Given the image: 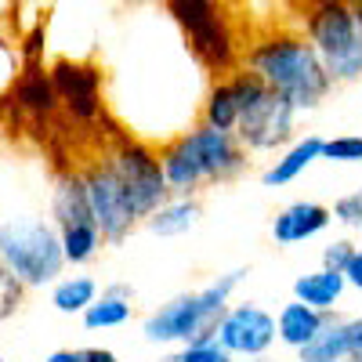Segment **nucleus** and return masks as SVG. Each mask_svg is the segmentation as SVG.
<instances>
[{"instance_id":"f257e3e1","label":"nucleus","mask_w":362,"mask_h":362,"mask_svg":"<svg viewBox=\"0 0 362 362\" xmlns=\"http://www.w3.org/2000/svg\"><path fill=\"white\" fill-rule=\"evenodd\" d=\"M243 73H250L272 95H279L297 116L315 112L334 90L315 47L297 29H279L250 44L243 54Z\"/></svg>"},{"instance_id":"f03ea898","label":"nucleus","mask_w":362,"mask_h":362,"mask_svg":"<svg viewBox=\"0 0 362 362\" xmlns=\"http://www.w3.org/2000/svg\"><path fill=\"white\" fill-rule=\"evenodd\" d=\"M160 170L167 181V192L177 199H196L206 185H225L247 170V153L235 141V134L214 131L206 124H196L181 131L174 141L160 148Z\"/></svg>"},{"instance_id":"7ed1b4c3","label":"nucleus","mask_w":362,"mask_h":362,"mask_svg":"<svg viewBox=\"0 0 362 362\" xmlns=\"http://www.w3.org/2000/svg\"><path fill=\"white\" fill-rule=\"evenodd\" d=\"M243 276H250V268H232L214 276L199 290H185L174 293L170 300H163L160 308H153L141 319V337L145 344L156 348H185V344H206L214 341V326L225 315L228 300L235 293V286L243 283Z\"/></svg>"},{"instance_id":"20e7f679","label":"nucleus","mask_w":362,"mask_h":362,"mask_svg":"<svg viewBox=\"0 0 362 362\" xmlns=\"http://www.w3.org/2000/svg\"><path fill=\"white\" fill-rule=\"evenodd\" d=\"M0 268L25 290L54 286L66 276V257L51 218L44 214H0Z\"/></svg>"},{"instance_id":"39448f33","label":"nucleus","mask_w":362,"mask_h":362,"mask_svg":"<svg viewBox=\"0 0 362 362\" xmlns=\"http://www.w3.org/2000/svg\"><path fill=\"white\" fill-rule=\"evenodd\" d=\"M300 33L315 47L334 87L362 80V4H348V0L312 4Z\"/></svg>"},{"instance_id":"423d86ee","label":"nucleus","mask_w":362,"mask_h":362,"mask_svg":"<svg viewBox=\"0 0 362 362\" xmlns=\"http://www.w3.org/2000/svg\"><path fill=\"white\" fill-rule=\"evenodd\" d=\"M47 218L58 232V243H62V257L73 268H83L98 257L102 250V235L90 214V203L83 192L80 170H66L54 177L51 185V203H47Z\"/></svg>"},{"instance_id":"0eeeda50","label":"nucleus","mask_w":362,"mask_h":362,"mask_svg":"<svg viewBox=\"0 0 362 362\" xmlns=\"http://www.w3.org/2000/svg\"><path fill=\"white\" fill-rule=\"evenodd\" d=\"M105 167L119 181V189H124V196H127V203L134 210V218L141 225H145V218H153L156 210L170 199L163 170H160V156H156V148L148 141L119 138L112 145V153L105 156Z\"/></svg>"},{"instance_id":"6e6552de","label":"nucleus","mask_w":362,"mask_h":362,"mask_svg":"<svg viewBox=\"0 0 362 362\" xmlns=\"http://www.w3.org/2000/svg\"><path fill=\"white\" fill-rule=\"evenodd\" d=\"M167 15L181 25L185 44L203 69L225 73L235 66V37L221 8L203 0H181V4H167Z\"/></svg>"},{"instance_id":"1a4fd4ad","label":"nucleus","mask_w":362,"mask_h":362,"mask_svg":"<svg viewBox=\"0 0 362 362\" xmlns=\"http://www.w3.org/2000/svg\"><path fill=\"white\" fill-rule=\"evenodd\" d=\"M232 134L243 145L247 156L279 153V148H286L297 134V112L279 95H272L268 87H257V95L243 105V112H239Z\"/></svg>"},{"instance_id":"9d476101","label":"nucleus","mask_w":362,"mask_h":362,"mask_svg":"<svg viewBox=\"0 0 362 362\" xmlns=\"http://www.w3.org/2000/svg\"><path fill=\"white\" fill-rule=\"evenodd\" d=\"M80 181H83V192H87V203H90V214H95L102 243H109V247L127 243V235L141 221L134 218V210H131L124 189H119V181L112 177V170L105 167V160L80 170Z\"/></svg>"},{"instance_id":"9b49d317","label":"nucleus","mask_w":362,"mask_h":362,"mask_svg":"<svg viewBox=\"0 0 362 362\" xmlns=\"http://www.w3.org/2000/svg\"><path fill=\"white\" fill-rule=\"evenodd\" d=\"M214 341L232 358H264V351L276 344V315L254 300L228 305L214 326Z\"/></svg>"},{"instance_id":"f8f14e48","label":"nucleus","mask_w":362,"mask_h":362,"mask_svg":"<svg viewBox=\"0 0 362 362\" xmlns=\"http://www.w3.org/2000/svg\"><path fill=\"white\" fill-rule=\"evenodd\" d=\"M257 87L261 83L250 73H232V76H221L218 83H210V90L203 95V105H199L203 124L214 127V131L232 134L239 112H243V105L257 95Z\"/></svg>"},{"instance_id":"ddd939ff","label":"nucleus","mask_w":362,"mask_h":362,"mask_svg":"<svg viewBox=\"0 0 362 362\" xmlns=\"http://www.w3.org/2000/svg\"><path fill=\"white\" fill-rule=\"evenodd\" d=\"M51 87H54L58 102H66L83 119H90L102 109V73H95L90 66H80V62L62 58V62L54 66V73H51Z\"/></svg>"},{"instance_id":"4468645a","label":"nucleus","mask_w":362,"mask_h":362,"mask_svg":"<svg viewBox=\"0 0 362 362\" xmlns=\"http://www.w3.org/2000/svg\"><path fill=\"white\" fill-rule=\"evenodd\" d=\"M329 225H334L329 206H322L315 199H293L272 218V239L279 247H297V243H308V239L322 235Z\"/></svg>"},{"instance_id":"2eb2a0df","label":"nucleus","mask_w":362,"mask_h":362,"mask_svg":"<svg viewBox=\"0 0 362 362\" xmlns=\"http://www.w3.org/2000/svg\"><path fill=\"white\" fill-rule=\"evenodd\" d=\"M362 351V319H337L329 315L322 334L297 351V362H344Z\"/></svg>"},{"instance_id":"dca6fc26","label":"nucleus","mask_w":362,"mask_h":362,"mask_svg":"<svg viewBox=\"0 0 362 362\" xmlns=\"http://www.w3.org/2000/svg\"><path fill=\"white\" fill-rule=\"evenodd\" d=\"M322 160V138L319 134H305V138H293L279 160H272L264 170H261V185L264 189H283L290 181H297L308 167H315Z\"/></svg>"},{"instance_id":"f3484780","label":"nucleus","mask_w":362,"mask_h":362,"mask_svg":"<svg viewBox=\"0 0 362 362\" xmlns=\"http://www.w3.org/2000/svg\"><path fill=\"white\" fill-rule=\"evenodd\" d=\"M344 290H348V283H344L341 272H326V268L305 272V276L293 279V300L319 312V315H337Z\"/></svg>"},{"instance_id":"a211bd4d","label":"nucleus","mask_w":362,"mask_h":362,"mask_svg":"<svg viewBox=\"0 0 362 362\" xmlns=\"http://www.w3.org/2000/svg\"><path fill=\"white\" fill-rule=\"evenodd\" d=\"M134 319V290L127 283H116V286H105L98 293V300L90 305L80 322L87 334H102V329H119Z\"/></svg>"},{"instance_id":"6ab92c4d","label":"nucleus","mask_w":362,"mask_h":362,"mask_svg":"<svg viewBox=\"0 0 362 362\" xmlns=\"http://www.w3.org/2000/svg\"><path fill=\"white\" fill-rule=\"evenodd\" d=\"M326 322H329V315H319L305 305H297V300H286V305L276 312V341L290 351H300L322 334Z\"/></svg>"},{"instance_id":"aec40b11","label":"nucleus","mask_w":362,"mask_h":362,"mask_svg":"<svg viewBox=\"0 0 362 362\" xmlns=\"http://www.w3.org/2000/svg\"><path fill=\"white\" fill-rule=\"evenodd\" d=\"M199 221H203L199 199H177V196H170L153 218H145V228L153 235L174 239V235H189L192 228H199Z\"/></svg>"},{"instance_id":"412c9836","label":"nucleus","mask_w":362,"mask_h":362,"mask_svg":"<svg viewBox=\"0 0 362 362\" xmlns=\"http://www.w3.org/2000/svg\"><path fill=\"white\" fill-rule=\"evenodd\" d=\"M98 279L87 276V272H76V276H62L51 286V305L62 315H83L90 305L98 300Z\"/></svg>"},{"instance_id":"4be33fe9","label":"nucleus","mask_w":362,"mask_h":362,"mask_svg":"<svg viewBox=\"0 0 362 362\" xmlns=\"http://www.w3.org/2000/svg\"><path fill=\"white\" fill-rule=\"evenodd\" d=\"M15 102H18L22 109H29V112H37V116H51L54 105H58V95H54V87H51V76L29 69V73L15 83Z\"/></svg>"},{"instance_id":"5701e85b","label":"nucleus","mask_w":362,"mask_h":362,"mask_svg":"<svg viewBox=\"0 0 362 362\" xmlns=\"http://www.w3.org/2000/svg\"><path fill=\"white\" fill-rule=\"evenodd\" d=\"M322 160L326 163H362V134L322 138Z\"/></svg>"},{"instance_id":"b1692460","label":"nucleus","mask_w":362,"mask_h":362,"mask_svg":"<svg viewBox=\"0 0 362 362\" xmlns=\"http://www.w3.org/2000/svg\"><path fill=\"white\" fill-rule=\"evenodd\" d=\"M329 218H334L341 228H348V232H358V235H362V185H358L355 192L341 196L334 206H329Z\"/></svg>"},{"instance_id":"393cba45","label":"nucleus","mask_w":362,"mask_h":362,"mask_svg":"<svg viewBox=\"0 0 362 362\" xmlns=\"http://www.w3.org/2000/svg\"><path fill=\"white\" fill-rule=\"evenodd\" d=\"M160 362H232V355H225L218 341H206V344H185V348L163 355Z\"/></svg>"},{"instance_id":"a878e982","label":"nucleus","mask_w":362,"mask_h":362,"mask_svg":"<svg viewBox=\"0 0 362 362\" xmlns=\"http://www.w3.org/2000/svg\"><path fill=\"white\" fill-rule=\"evenodd\" d=\"M22 297H25V286H22L15 276H8L4 268H0V322L11 319V315L22 308Z\"/></svg>"},{"instance_id":"bb28decb","label":"nucleus","mask_w":362,"mask_h":362,"mask_svg":"<svg viewBox=\"0 0 362 362\" xmlns=\"http://www.w3.org/2000/svg\"><path fill=\"white\" fill-rule=\"evenodd\" d=\"M355 247H358V243H351V239H334V243H326V247H322V257H319V261H322L319 268H326V272H341V276H344V268H348Z\"/></svg>"},{"instance_id":"cd10ccee","label":"nucleus","mask_w":362,"mask_h":362,"mask_svg":"<svg viewBox=\"0 0 362 362\" xmlns=\"http://www.w3.org/2000/svg\"><path fill=\"white\" fill-rule=\"evenodd\" d=\"M18 47H11V40L0 33V95H4V90L18 80Z\"/></svg>"},{"instance_id":"c85d7f7f","label":"nucleus","mask_w":362,"mask_h":362,"mask_svg":"<svg viewBox=\"0 0 362 362\" xmlns=\"http://www.w3.org/2000/svg\"><path fill=\"white\" fill-rule=\"evenodd\" d=\"M344 283L362 293V247H355V254H351V261H348V268H344Z\"/></svg>"},{"instance_id":"c756f323","label":"nucleus","mask_w":362,"mask_h":362,"mask_svg":"<svg viewBox=\"0 0 362 362\" xmlns=\"http://www.w3.org/2000/svg\"><path fill=\"white\" fill-rule=\"evenodd\" d=\"M44 362H87V358H83V348H58Z\"/></svg>"},{"instance_id":"7c9ffc66","label":"nucleus","mask_w":362,"mask_h":362,"mask_svg":"<svg viewBox=\"0 0 362 362\" xmlns=\"http://www.w3.org/2000/svg\"><path fill=\"white\" fill-rule=\"evenodd\" d=\"M83 358L87 362H124L116 351H109V348H83Z\"/></svg>"},{"instance_id":"2f4dec72","label":"nucleus","mask_w":362,"mask_h":362,"mask_svg":"<svg viewBox=\"0 0 362 362\" xmlns=\"http://www.w3.org/2000/svg\"><path fill=\"white\" fill-rule=\"evenodd\" d=\"M344 362H362V351H358V355H351V358H344Z\"/></svg>"},{"instance_id":"473e14b6","label":"nucleus","mask_w":362,"mask_h":362,"mask_svg":"<svg viewBox=\"0 0 362 362\" xmlns=\"http://www.w3.org/2000/svg\"><path fill=\"white\" fill-rule=\"evenodd\" d=\"M0 362H8V355H4V351H0Z\"/></svg>"}]
</instances>
